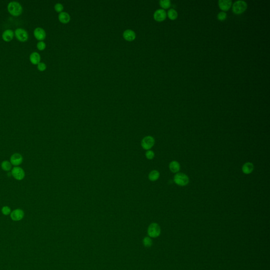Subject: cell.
<instances>
[{"label":"cell","instance_id":"obj_5","mask_svg":"<svg viewBox=\"0 0 270 270\" xmlns=\"http://www.w3.org/2000/svg\"><path fill=\"white\" fill-rule=\"evenodd\" d=\"M14 34L18 41L21 42H26L29 38V35L26 30L22 28L16 29Z\"/></svg>","mask_w":270,"mask_h":270},{"label":"cell","instance_id":"obj_17","mask_svg":"<svg viewBox=\"0 0 270 270\" xmlns=\"http://www.w3.org/2000/svg\"><path fill=\"white\" fill-rule=\"evenodd\" d=\"M59 20L63 24L68 23L70 20V16L68 13L65 12H62L58 16Z\"/></svg>","mask_w":270,"mask_h":270},{"label":"cell","instance_id":"obj_8","mask_svg":"<svg viewBox=\"0 0 270 270\" xmlns=\"http://www.w3.org/2000/svg\"><path fill=\"white\" fill-rule=\"evenodd\" d=\"M24 213L21 209H16L11 213V218L14 221L20 220L23 218Z\"/></svg>","mask_w":270,"mask_h":270},{"label":"cell","instance_id":"obj_16","mask_svg":"<svg viewBox=\"0 0 270 270\" xmlns=\"http://www.w3.org/2000/svg\"><path fill=\"white\" fill-rule=\"evenodd\" d=\"M30 60L33 64L38 65L41 60V57L39 53L37 52L32 53L30 55Z\"/></svg>","mask_w":270,"mask_h":270},{"label":"cell","instance_id":"obj_6","mask_svg":"<svg viewBox=\"0 0 270 270\" xmlns=\"http://www.w3.org/2000/svg\"><path fill=\"white\" fill-rule=\"evenodd\" d=\"M155 144V139L152 136L145 137L142 141V146L144 150L151 149Z\"/></svg>","mask_w":270,"mask_h":270},{"label":"cell","instance_id":"obj_22","mask_svg":"<svg viewBox=\"0 0 270 270\" xmlns=\"http://www.w3.org/2000/svg\"><path fill=\"white\" fill-rule=\"evenodd\" d=\"M159 4L162 8L167 9L171 6V2L169 0H162L160 1Z\"/></svg>","mask_w":270,"mask_h":270},{"label":"cell","instance_id":"obj_19","mask_svg":"<svg viewBox=\"0 0 270 270\" xmlns=\"http://www.w3.org/2000/svg\"><path fill=\"white\" fill-rule=\"evenodd\" d=\"M159 176H160V174L159 173V171L154 170V171H152L150 173L148 177H149L150 181H156L159 179Z\"/></svg>","mask_w":270,"mask_h":270},{"label":"cell","instance_id":"obj_4","mask_svg":"<svg viewBox=\"0 0 270 270\" xmlns=\"http://www.w3.org/2000/svg\"><path fill=\"white\" fill-rule=\"evenodd\" d=\"M161 233L160 226L157 223H152L148 228V234L151 237L156 238L159 236Z\"/></svg>","mask_w":270,"mask_h":270},{"label":"cell","instance_id":"obj_3","mask_svg":"<svg viewBox=\"0 0 270 270\" xmlns=\"http://www.w3.org/2000/svg\"><path fill=\"white\" fill-rule=\"evenodd\" d=\"M174 181L179 186H184L187 185L189 183V178L185 174L179 173L174 176Z\"/></svg>","mask_w":270,"mask_h":270},{"label":"cell","instance_id":"obj_1","mask_svg":"<svg viewBox=\"0 0 270 270\" xmlns=\"http://www.w3.org/2000/svg\"><path fill=\"white\" fill-rule=\"evenodd\" d=\"M8 10L12 16H18L22 14L23 9L19 3L12 1L8 4Z\"/></svg>","mask_w":270,"mask_h":270},{"label":"cell","instance_id":"obj_9","mask_svg":"<svg viewBox=\"0 0 270 270\" xmlns=\"http://www.w3.org/2000/svg\"><path fill=\"white\" fill-rule=\"evenodd\" d=\"M167 14L165 11L163 9H159L156 11L154 14V18L158 22H162L165 20Z\"/></svg>","mask_w":270,"mask_h":270},{"label":"cell","instance_id":"obj_24","mask_svg":"<svg viewBox=\"0 0 270 270\" xmlns=\"http://www.w3.org/2000/svg\"><path fill=\"white\" fill-rule=\"evenodd\" d=\"M227 18V14L224 12H221L218 14V18L220 21H224Z\"/></svg>","mask_w":270,"mask_h":270},{"label":"cell","instance_id":"obj_28","mask_svg":"<svg viewBox=\"0 0 270 270\" xmlns=\"http://www.w3.org/2000/svg\"><path fill=\"white\" fill-rule=\"evenodd\" d=\"M38 69L40 71H45V70L47 68V66L45 63L43 62H40L37 66Z\"/></svg>","mask_w":270,"mask_h":270},{"label":"cell","instance_id":"obj_14","mask_svg":"<svg viewBox=\"0 0 270 270\" xmlns=\"http://www.w3.org/2000/svg\"><path fill=\"white\" fill-rule=\"evenodd\" d=\"M14 32L11 29H7L3 32L2 39L5 42H10L13 39L14 37Z\"/></svg>","mask_w":270,"mask_h":270},{"label":"cell","instance_id":"obj_20","mask_svg":"<svg viewBox=\"0 0 270 270\" xmlns=\"http://www.w3.org/2000/svg\"><path fill=\"white\" fill-rule=\"evenodd\" d=\"M168 16L169 18L172 20H174L178 16V13L175 9H171L168 11Z\"/></svg>","mask_w":270,"mask_h":270},{"label":"cell","instance_id":"obj_29","mask_svg":"<svg viewBox=\"0 0 270 270\" xmlns=\"http://www.w3.org/2000/svg\"><path fill=\"white\" fill-rule=\"evenodd\" d=\"M146 156L148 159H152L155 156V154L154 152H152V150H148L147 152H146Z\"/></svg>","mask_w":270,"mask_h":270},{"label":"cell","instance_id":"obj_11","mask_svg":"<svg viewBox=\"0 0 270 270\" xmlns=\"http://www.w3.org/2000/svg\"><path fill=\"white\" fill-rule=\"evenodd\" d=\"M33 34L35 38L37 40H40V41H43L46 38V32L45 31V30L39 27L35 29Z\"/></svg>","mask_w":270,"mask_h":270},{"label":"cell","instance_id":"obj_12","mask_svg":"<svg viewBox=\"0 0 270 270\" xmlns=\"http://www.w3.org/2000/svg\"><path fill=\"white\" fill-rule=\"evenodd\" d=\"M232 5L231 0H220L218 1L219 7L222 10L226 11L228 10Z\"/></svg>","mask_w":270,"mask_h":270},{"label":"cell","instance_id":"obj_7","mask_svg":"<svg viewBox=\"0 0 270 270\" xmlns=\"http://www.w3.org/2000/svg\"><path fill=\"white\" fill-rule=\"evenodd\" d=\"M11 174L13 177L18 181L22 180L25 177L24 171L20 167H14L11 171Z\"/></svg>","mask_w":270,"mask_h":270},{"label":"cell","instance_id":"obj_25","mask_svg":"<svg viewBox=\"0 0 270 270\" xmlns=\"http://www.w3.org/2000/svg\"><path fill=\"white\" fill-rule=\"evenodd\" d=\"M37 47L38 49V50L42 51V50H45V49L46 44L42 41H40V42L37 43Z\"/></svg>","mask_w":270,"mask_h":270},{"label":"cell","instance_id":"obj_26","mask_svg":"<svg viewBox=\"0 0 270 270\" xmlns=\"http://www.w3.org/2000/svg\"><path fill=\"white\" fill-rule=\"evenodd\" d=\"M1 211H2V214L3 215H9V214H10L11 213L10 208L9 207V206H4V207H2Z\"/></svg>","mask_w":270,"mask_h":270},{"label":"cell","instance_id":"obj_18","mask_svg":"<svg viewBox=\"0 0 270 270\" xmlns=\"http://www.w3.org/2000/svg\"><path fill=\"white\" fill-rule=\"evenodd\" d=\"M169 168L171 172L176 173L180 170V165L177 161H172L169 164Z\"/></svg>","mask_w":270,"mask_h":270},{"label":"cell","instance_id":"obj_27","mask_svg":"<svg viewBox=\"0 0 270 270\" xmlns=\"http://www.w3.org/2000/svg\"><path fill=\"white\" fill-rule=\"evenodd\" d=\"M55 9L58 13H61L63 10V6L61 3H57L55 6Z\"/></svg>","mask_w":270,"mask_h":270},{"label":"cell","instance_id":"obj_21","mask_svg":"<svg viewBox=\"0 0 270 270\" xmlns=\"http://www.w3.org/2000/svg\"><path fill=\"white\" fill-rule=\"evenodd\" d=\"M1 167L3 170L5 171H9L12 167V164L9 161H3L1 164Z\"/></svg>","mask_w":270,"mask_h":270},{"label":"cell","instance_id":"obj_13","mask_svg":"<svg viewBox=\"0 0 270 270\" xmlns=\"http://www.w3.org/2000/svg\"><path fill=\"white\" fill-rule=\"evenodd\" d=\"M136 33L131 30H126L123 33V38L128 41H133L136 39Z\"/></svg>","mask_w":270,"mask_h":270},{"label":"cell","instance_id":"obj_15","mask_svg":"<svg viewBox=\"0 0 270 270\" xmlns=\"http://www.w3.org/2000/svg\"><path fill=\"white\" fill-rule=\"evenodd\" d=\"M254 169V165L252 163L247 162L245 163L243 166H242V171L243 173L245 174H249L252 173Z\"/></svg>","mask_w":270,"mask_h":270},{"label":"cell","instance_id":"obj_23","mask_svg":"<svg viewBox=\"0 0 270 270\" xmlns=\"http://www.w3.org/2000/svg\"><path fill=\"white\" fill-rule=\"evenodd\" d=\"M143 244L145 247H150L152 245V240L149 237H146L143 240Z\"/></svg>","mask_w":270,"mask_h":270},{"label":"cell","instance_id":"obj_10","mask_svg":"<svg viewBox=\"0 0 270 270\" xmlns=\"http://www.w3.org/2000/svg\"><path fill=\"white\" fill-rule=\"evenodd\" d=\"M23 161V157L22 155L18 153H15L11 156L10 158V163L12 165L18 166L20 165Z\"/></svg>","mask_w":270,"mask_h":270},{"label":"cell","instance_id":"obj_2","mask_svg":"<svg viewBox=\"0 0 270 270\" xmlns=\"http://www.w3.org/2000/svg\"><path fill=\"white\" fill-rule=\"evenodd\" d=\"M247 5L246 2L244 1H237L234 3L233 5L232 9L234 13L236 14H240L243 13L247 10Z\"/></svg>","mask_w":270,"mask_h":270}]
</instances>
